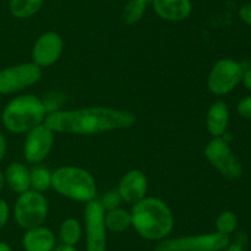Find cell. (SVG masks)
<instances>
[{"label":"cell","instance_id":"cell-1","mask_svg":"<svg viewBox=\"0 0 251 251\" xmlns=\"http://www.w3.org/2000/svg\"><path fill=\"white\" fill-rule=\"evenodd\" d=\"M135 122L136 116L129 111L109 107H86L54 111L47 115L44 125L53 132L88 135L130 128Z\"/></svg>","mask_w":251,"mask_h":251},{"label":"cell","instance_id":"cell-2","mask_svg":"<svg viewBox=\"0 0 251 251\" xmlns=\"http://www.w3.org/2000/svg\"><path fill=\"white\" fill-rule=\"evenodd\" d=\"M131 225L147 240H163L174 226V217L169 207L154 197H145L134 204L131 212Z\"/></svg>","mask_w":251,"mask_h":251},{"label":"cell","instance_id":"cell-3","mask_svg":"<svg viewBox=\"0 0 251 251\" xmlns=\"http://www.w3.org/2000/svg\"><path fill=\"white\" fill-rule=\"evenodd\" d=\"M47 115L48 112L41 98L34 95H22L5 106L1 121L10 132L27 133L43 125Z\"/></svg>","mask_w":251,"mask_h":251},{"label":"cell","instance_id":"cell-4","mask_svg":"<svg viewBox=\"0 0 251 251\" xmlns=\"http://www.w3.org/2000/svg\"><path fill=\"white\" fill-rule=\"evenodd\" d=\"M51 187L58 193L80 202L93 201L96 197V181L85 169L63 166L53 172Z\"/></svg>","mask_w":251,"mask_h":251},{"label":"cell","instance_id":"cell-5","mask_svg":"<svg viewBox=\"0 0 251 251\" xmlns=\"http://www.w3.org/2000/svg\"><path fill=\"white\" fill-rule=\"evenodd\" d=\"M229 245L228 235L221 233L200 234L161 240L156 251H222Z\"/></svg>","mask_w":251,"mask_h":251},{"label":"cell","instance_id":"cell-6","mask_svg":"<svg viewBox=\"0 0 251 251\" xmlns=\"http://www.w3.org/2000/svg\"><path fill=\"white\" fill-rule=\"evenodd\" d=\"M15 220L21 228L31 229L43 224L48 216V202L42 192L28 189L20 194L14 208Z\"/></svg>","mask_w":251,"mask_h":251},{"label":"cell","instance_id":"cell-7","mask_svg":"<svg viewBox=\"0 0 251 251\" xmlns=\"http://www.w3.org/2000/svg\"><path fill=\"white\" fill-rule=\"evenodd\" d=\"M205 155L208 161L227 179L237 180L242 176V164L222 138L217 137L211 140L206 145Z\"/></svg>","mask_w":251,"mask_h":251},{"label":"cell","instance_id":"cell-8","mask_svg":"<svg viewBox=\"0 0 251 251\" xmlns=\"http://www.w3.org/2000/svg\"><path fill=\"white\" fill-rule=\"evenodd\" d=\"M41 66L24 63L0 70V94H12L34 85L41 79Z\"/></svg>","mask_w":251,"mask_h":251},{"label":"cell","instance_id":"cell-9","mask_svg":"<svg viewBox=\"0 0 251 251\" xmlns=\"http://www.w3.org/2000/svg\"><path fill=\"white\" fill-rule=\"evenodd\" d=\"M242 65L232 59H221L211 69L207 85L215 95H226L230 93L243 79Z\"/></svg>","mask_w":251,"mask_h":251},{"label":"cell","instance_id":"cell-10","mask_svg":"<svg viewBox=\"0 0 251 251\" xmlns=\"http://www.w3.org/2000/svg\"><path fill=\"white\" fill-rule=\"evenodd\" d=\"M104 212L100 201L87 202L85 209L86 251H107Z\"/></svg>","mask_w":251,"mask_h":251},{"label":"cell","instance_id":"cell-11","mask_svg":"<svg viewBox=\"0 0 251 251\" xmlns=\"http://www.w3.org/2000/svg\"><path fill=\"white\" fill-rule=\"evenodd\" d=\"M54 144V132L46 125L29 130L25 140V159L31 164H39L50 153Z\"/></svg>","mask_w":251,"mask_h":251},{"label":"cell","instance_id":"cell-12","mask_svg":"<svg viewBox=\"0 0 251 251\" xmlns=\"http://www.w3.org/2000/svg\"><path fill=\"white\" fill-rule=\"evenodd\" d=\"M64 42L60 34L47 32L42 34L32 49V59L38 66H49L55 63L61 56Z\"/></svg>","mask_w":251,"mask_h":251},{"label":"cell","instance_id":"cell-13","mask_svg":"<svg viewBox=\"0 0 251 251\" xmlns=\"http://www.w3.org/2000/svg\"><path fill=\"white\" fill-rule=\"evenodd\" d=\"M120 197L127 203L135 204L146 197L147 177L141 170H131L120 180L118 187Z\"/></svg>","mask_w":251,"mask_h":251},{"label":"cell","instance_id":"cell-14","mask_svg":"<svg viewBox=\"0 0 251 251\" xmlns=\"http://www.w3.org/2000/svg\"><path fill=\"white\" fill-rule=\"evenodd\" d=\"M152 5L161 19L172 22L188 19L193 10L190 0H152Z\"/></svg>","mask_w":251,"mask_h":251},{"label":"cell","instance_id":"cell-15","mask_svg":"<svg viewBox=\"0 0 251 251\" xmlns=\"http://www.w3.org/2000/svg\"><path fill=\"white\" fill-rule=\"evenodd\" d=\"M22 244L26 251H53L55 248V235L46 226L27 229Z\"/></svg>","mask_w":251,"mask_h":251},{"label":"cell","instance_id":"cell-16","mask_svg":"<svg viewBox=\"0 0 251 251\" xmlns=\"http://www.w3.org/2000/svg\"><path fill=\"white\" fill-rule=\"evenodd\" d=\"M229 112L228 107L223 101H216L212 103L206 117V127L213 137H221L227 130Z\"/></svg>","mask_w":251,"mask_h":251},{"label":"cell","instance_id":"cell-17","mask_svg":"<svg viewBox=\"0 0 251 251\" xmlns=\"http://www.w3.org/2000/svg\"><path fill=\"white\" fill-rule=\"evenodd\" d=\"M5 180L12 191L24 193L31 188V170L21 162H12L6 169Z\"/></svg>","mask_w":251,"mask_h":251},{"label":"cell","instance_id":"cell-18","mask_svg":"<svg viewBox=\"0 0 251 251\" xmlns=\"http://www.w3.org/2000/svg\"><path fill=\"white\" fill-rule=\"evenodd\" d=\"M105 229L114 233H122L131 226V214L122 208H115L104 212Z\"/></svg>","mask_w":251,"mask_h":251},{"label":"cell","instance_id":"cell-19","mask_svg":"<svg viewBox=\"0 0 251 251\" xmlns=\"http://www.w3.org/2000/svg\"><path fill=\"white\" fill-rule=\"evenodd\" d=\"M43 0H10V12L17 19H27L39 11Z\"/></svg>","mask_w":251,"mask_h":251},{"label":"cell","instance_id":"cell-20","mask_svg":"<svg viewBox=\"0 0 251 251\" xmlns=\"http://www.w3.org/2000/svg\"><path fill=\"white\" fill-rule=\"evenodd\" d=\"M59 233H60V239L63 241V244L74 246L81 239L82 229H81L78 220H76L74 218H68L61 223L60 231Z\"/></svg>","mask_w":251,"mask_h":251},{"label":"cell","instance_id":"cell-21","mask_svg":"<svg viewBox=\"0 0 251 251\" xmlns=\"http://www.w3.org/2000/svg\"><path fill=\"white\" fill-rule=\"evenodd\" d=\"M53 172L44 166H36L31 170V188L34 191L43 192L51 187Z\"/></svg>","mask_w":251,"mask_h":251},{"label":"cell","instance_id":"cell-22","mask_svg":"<svg viewBox=\"0 0 251 251\" xmlns=\"http://www.w3.org/2000/svg\"><path fill=\"white\" fill-rule=\"evenodd\" d=\"M238 219L235 214L230 211H226L218 216L217 220H216V228L217 231L225 235H229L233 231L237 229Z\"/></svg>","mask_w":251,"mask_h":251},{"label":"cell","instance_id":"cell-23","mask_svg":"<svg viewBox=\"0 0 251 251\" xmlns=\"http://www.w3.org/2000/svg\"><path fill=\"white\" fill-rule=\"evenodd\" d=\"M145 10H146V4L137 0H130L124 10V21L127 25L137 24L144 16Z\"/></svg>","mask_w":251,"mask_h":251},{"label":"cell","instance_id":"cell-24","mask_svg":"<svg viewBox=\"0 0 251 251\" xmlns=\"http://www.w3.org/2000/svg\"><path fill=\"white\" fill-rule=\"evenodd\" d=\"M122 201L123 199H122V197H120L118 189L117 191H115V189H113V191L107 192V193L102 197V199H100V204H102L103 208H104V211L105 209H107V211H110V209L119 208Z\"/></svg>","mask_w":251,"mask_h":251},{"label":"cell","instance_id":"cell-25","mask_svg":"<svg viewBox=\"0 0 251 251\" xmlns=\"http://www.w3.org/2000/svg\"><path fill=\"white\" fill-rule=\"evenodd\" d=\"M238 112L240 113L242 117L251 120V96H248L240 101L238 105Z\"/></svg>","mask_w":251,"mask_h":251},{"label":"cell","instance_id":"cell-26","mask_svg":"<svg viewBox=\"0 0 251 251\" xmlns=\"http://www.w3.org/2000/svg\"><path fill=\"white\" fill-rule=\"evenodd\" d=\"M9 219V206L4 199L0 198V229L6 224Z\"/></svg>","mask_w":251,"mask_h":251},{"label":"cell","instance_id":"cell-27","mask_svg":"<svg viewBox=\"0 0 251 251\" xmlns=\"http://www.w3.org/2000/svg\"><path fill=\"white\" fill-rule=\"evenodd\" d=\"M240 19L245 22V24L251 25V2H248V4H244L242 7H240Z\"/></svg>","mask_w":251,"mask_h":251},{"label":"cell","instance_id":"cell-28","mask_svg":"<svg viewBox=\"0 0 251 251\" xmlns=\"http://www.w3.org/2000/svg\"><path fill=\"white\" fill-rule=\"evenodd\" d=\"M5 153H6V140L4 135L0 133V160L5 157Z\"/></svg>","mask_w":251,"mask_h":251},{"label":"cell","instance_id":"cell-29","mask_svg":"<svg viewBox=\"0 0 251 251\" xmlns=\"http://www.w3.org/2000/svg\"><path fill=\"white\" fill-rule=\"evenodd\" d=\"M243 81H244V85L247 86L249 90H251V69H249L248 71H245L244 74H243Z\"/></svg>","mask_w":251,"mask_h":251},{"label":"cell","instance_id":"cell-30","mask_svg":"<svg viewBox=\"0 0 251 251\" xmlns=\"http://www.w3.org/2000/svg\"><path fill=\"white\" fill-rule=\"evenodd\" d=\"M53 251H77V250H76L74 246L65 245V244H60V245L55 246V248L53 249Z\"/></svg>","mask_w":251,"mask_h":251},{"label":"cell","instance_id":"cell-31","mask_svg":"<svg viewBox=\"0 0 251 251\" xmlns=\"http://www.w3.org/2000/svg\"><path fill=\"white\" fill-rule=\"evenodd\" d=\"M225 251H244V249L242 248V245L238 243L232 244V245H228L227 248L225 249Z\"/></svg>","mask_w":251,"mask_h":251},{"label":"cell","instance_id":"cell-32","mask_svg":"<svg viewBox=\"0 0 251 251\" xmlns=\"http://www.w3.org/2000/svg\"><path fill=\"white\" fill-rule=\"evenodd\" d=\"M0 251H12V249L6 243H0Z\"/></svg>","mask_w":251,"mask_h":251},{"label":"cell","instance_id":"cell-33","mask_svg":"<svg viewBox=\"0 0 251 251\" xmlns=\"http://www.w3.org/2000/svg\"><path fill=\"white\" fill-rule=\"evenodd\" d=\"M4 182H5V175L0 171V189H1L2 186H4Z\"/></svg>","mask_w":251,"mask_h":251},{"label":"cell","instance_id":"cell-34","mask_svg":"<svg viewBox=\"0 0 251 251\" xmlns=\"http://www.w3.org/2000/svg\"><path fill=\"white\" fill-rule=\"evenodd\" d=\"M137 1H140V2H144V4H149V2H152V0H137Z\"/></svg>","mask_w":251,"mask_h":251}]
</instances>
